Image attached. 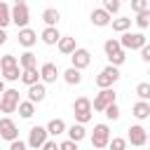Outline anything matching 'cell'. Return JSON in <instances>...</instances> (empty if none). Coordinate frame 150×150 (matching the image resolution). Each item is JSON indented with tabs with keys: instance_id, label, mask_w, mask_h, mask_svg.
Masks as SVG:
<instances>
[{
	"instance_id": "e575fe53",
	"label": "cell",
	"mask_w": 150,
	"mask_h": 150,
	"mask_svg": "<svg viewBox=\"0 0 150 150\" xmlns=\"http://www.w3.org/2000/svg\"><path fill=\"white\" fill-rule=\"evenodd\" d=\"M131 9H134L136 14H141V12L148 9V2H145V0H131Z\"/></svg>"
},
{
	"instance_id": "5b68a950",
	"label": "cell",
	"mask_w": 150,
	"mask_h": 150,
	"mask_svg": "<svg viewBox=\"0 0 150 150\" xmlns=\"http://www.w3.org/2000/svg\"><path fill=\"white\" fill-rule=\"evenodd\" d=\"M120 45H122V49H143L148 42H145V35L143 33H124L122 38H120Z\"/></svg>"
},
{
	"instance_id": "ee69618b",
	"label": "cell",
	"mask_w": 150,
	"mask_h": 150,
	"mask_svg": "<svg viewBox=\"0 0 150 150\" xmlns=\"http://www.w3.org/2000/svg\"><path fill=\"white\" fill-rule=\"evenodd\" d=\"M148 75H150V73H148Z\"/></svg>"
},
{
	"instance_id": "ba28073f",
	"label": "cell",
	"mask_w": 150,
	"mask_h": 150,
	"mask_svg": "<svg viewBox=\"0 0 150 150\" xmlns=\"http://www.w3.org/2000/svg\"><path fill=\"white\" fill-rule=\"evenodd\" d=\"M0 138H5V141H19V129H16V124H14V120L12 117H0Z\"/></svg>"
},
{
	"instance_id": "9a60e30c",
	"label": "cell",
	"mask_w": 150,
	"mask_h": 150,
	"mask_svg": "<svg viewBox=\"0 0 150 150\" xmlns=\"http://www.w3.org/2000/svg\"><path fill=\"white\" fill-rule=\"evenodd\" d=\"M91 110H94V105L87 96H80L73 101V115H82V112H91Z\"/></svg>"
},
{
	"instance_id": "4316f807",
	"label": "cell",
	"mask_w": 150,
	"mask_h": 150,
	"mask_svg": "<svg viewBox=\"0 0 150 150\" xmlns=\"http://www.w3.org/2000/svg\"><path fill=\"white\" fill-rule=\"evenodd\" d=\"M33 112H35V103H30L28 98L19 103V115H21L23 120H30V117H33Z\"/></svg>"
},
{
	"instance_id": "8d00e7d4",
	"label": "cell",
	"mask_w": 150,
	"mask_h": 150,
	"mask_svg": "<svg viewBox=\"0 0 150 150\" xmlns=\"http://www.w3.org/2000/svg\"><path fill=\"white\" fill-rule=\"evenodd\" d=\"M9 150H28V143L21 141V138H19V141H12V143H9Z\"/></svg>"
},
{
	"instance_id": "30bf717a",
	"label": "cell",
	"mask_w": 150,
	"mask_h": 150,
	"mask_svg": "<svg viewBox=\"0 0 150 150\" xmlns=\"http://www.w3.org/2000/svg\"><path fill=\"white\" fill-rule=\"evenodd\" d=\"M127 141H129L131 145L141 148V145L148 143V131H145L141 124H134V127H129V136H127Z\"/></svg>"
},
{
	"instance_id": "7402d4cb",
	"label": "cell",
	"mask_w": 150,
	"mask_h": 150,
	"mask_svg": "<svg viewBox=\"0 0 150 150\" xmlns=\"http://www.w3.org/2000/svg\"><path fill=\"white\" fill-rule=\"evenodd\" d=\"M40 38H42L45 45H59L61 33H59V28H45V30L40 33Z\"/></svg>"
},
{
	"instance_id": "f546056e",
	"label": "cell",
	"mask_w": 150,
	"mask_h": 150,
	"mask_svg": "<svg viewBox=\"0 0 150 150\" xmlns=\"http://www.w3.org/2000/svg\"><path fill=\"white\" fill-rule=\"evenodd\" d=\"M136 96H138V101H150V82H138Z\"/></svg>"
},
{
	"instance_id": "d6a6232c",
	"label": "cell",
	"mask_w": 150,
	"mask_h": 150,
	"mask_svg": "<svg viewBox=\"0 0 150 150\" xmlns=\"http://www.w3.org/2000/svg\"><path fill=\"white\" fill-rule=\"evenodd\" d=\"M103 9H105L108 14H115V12H120V2H117V0H105V2H103Z\"/></svg>"
},
{
	"instance_id": "7c38bea8",
	"label": "cell",
	"mask_w": 150,
	"mask_h": 150,
	"mask_svg": "<svg viewBox=\"0 0 150 150\" xmlns=\"http://www.w3.org/2000/svg\"><path fill=\"white\" fill-rule=\"evenodd\" d=\"M40 77H42V82H56V77H59V68H56V63H52V61L42 63V68H40Z\"/></svg>"
},
{
	"instance_id": "e0dca14e",
	"label": "cell",
	"mask_w": 150,
	"mask_h": 150,
	"mask_svg": "<svg viewBox=\"0 0 150 150\" xmlns=\"http://www.w3.org/2000/svg\"><path fill=\"white\" fill-rule=\"evenodd\" d=\"M63 131H68V127H66V122H63V120L54 117V120H49V122H47V134H49V136H61Z\"/></svg>"
},
{
	"instance_id": "ffe728a7",
	"label": "cell",
	"mask_w": 150,
	"mask_h": 150,
	"mask_svg": "<svg viewBox=\"0 0 150 150\" xmlns=\"http://www.w3.org/2000/svg\"><path fill=\"white\" fill-rule=\"evenodd\" d=\"M19 66H21V70H33V68H38V56L33 52H26L19 56Z\"/></svg>"
},
{
	"instance_id": "60d3db41",
	"label": "cell",
	"mask_w": 150,
	"mask_h": 150,
	"mask_svg": "<svg viewBox=\"0 0 150 150\" xmlns=\"http://www.w3.org/2000/svg\"><path fill=\"white\" fill-rule=\"evenodd\" d=\"M5 42H7V33H5V30H2V28H0V47H2V45H5Z\"/></svg>"
},
{
	"instance_id": "7bdbcfd3",
	"label": "cell",
	"mask_w": 150,
	"mask_h": 150,
	"mask_svg": "<svg viewBox=\"0 0 150 150\" xmlns=\"http://www.w3.org/2000/svg\"><path fill=\"white\" fill-rule=\"evenodd\" d=\"M148 143H150V134H148Z\"/></svg>"
},
{
	"instance_id": "9c48e42d",
	"label": "cell",
	"mask_w": 150,
	"mask_h": 150,
	"mask_svg": "<svg viewBox=\"0 0 150 150\" xmlns=\"http://www.w3.org/2000/svg\"><path fill=\"white\" fill-rule=\"evenodd\" d=\"M115 103V91L112 89H101L98 94H96V98H94V110H101V112H105V108L108 105H112Z\"/></svg>"
},
{
	"instance_id": "1f68e13d",
	"label": "cell",
	"mask_w": 150,
	"mask_h": 150,
	"mask_svg": "<svg viewBox=\"0 0 150 150\" xmlns=\"http://www.w3.org/2000/svg\"><path fill=\"white\" fill-rule=\"evenodd\" d=\"M110 150H127V138H122V136L110 138Z\"/></svg>"
},
{
	"instance_id": "52a82bcc",
	"label": "cell",
	"mask_w": 150,
	"mask_h": 150,
	"mask_svg": "<svg viewBox=\"0 0 150 150\" xmlns=\"http://www.w3.org/2000/svg\"><path fill=\"white\" fill-rule=\"evenodd\" d=\"M47 136H49V134H47V127H33L30 134H28V145H30V150H42V145L49 141Z\"/></svg>"
},
{
	"instance_id": "4fadbf2b",
	"label": "cell",
	"mask_w": 150,
	"mask_h": 150,
	"mask_svg": "<svg viewBox=\"0 0 150 150\" xmlns=\"http://www.w3.org/2000/svg\"><path fill=\"white\" fill-rule=\"evenodd\" d=\"M45 96H47V87H45V82H38V84L28 87V101H30V103H40Z\"/></svg>"
},
{
	"instance_id": "7a4b0ae2",
	"label": "cell",
	"mask_w": 150,
	"mask_h": 150,
	"mask_svg": "<svg viewBox=\"0 0 150 150\" xmlns=\"http://www.w3.org/2000/svg\"><path fill=\"white\" fill-rule=\"evenodd\" d=\"M110 145V129L108 124H96L91 134V150H103Z\"/></svg>"
},
{
	"instance_id": "d4e9b609",
	"label": "cell",
	"mask_w": 150,
	"mask_h": 150,
	"mask_svg": "<svg viewBox=\"0 0 150 150\" xmlns=\"http://www.w3.org/2000/svg\"><path fill=\"white\" fill-rule=\"evenodd\" d=\"M38 80H40L38 68H33V70H23V73H21V82H23V84H28V87L38 84Z\"/></svg>"
},
{
	"instance_id": "ac0fdd59",
	"label": "cell",
	"mask_w": 150,
	"mask_h": 150,
	"mask_svg": "<svg viewBox=\"0 0 150 150\" xmlns=\"http://www.w3.org/2000/svg\"><path fill=\"white\" fill-rule=\"evenodd\" d=\"M59 19H61V14H59V9H54V7H47V9L42 12V21L47 23V28H56Z\"/></svg>"
},
{
	"instance_id": "277c9868",
	"label": "cell",
	"mask_w": 150,
	"mask_h": 150,
	"mask_svg": "<svg viewBox=\"0 0 150 150\" xmlns=\"http://www.w3.org/2000/svg\"><path fill=\"white\" fill-rule=\"evenodd\" d=\"M12 21L19 26V30L28 28V21H30V14H28V5L26 2H16L12 7Z\"/></svg>"
},
{
	"instance_id": "d590c367",
	"label": "cell",
	"mask_w": 150,
	"mask_h": 150,
	"mask_svg": "<svg viewBox=\"0 0 150 150\" xmlns=\"http://www.w3.org/2000/svg\"><path fill=\"white\" fill-rule=\"evenodd\" d=\"M59 150H77V143L70 141V138H66L63 143H59Z\"/></svg>"
},
{
	"instance_id": "44dd1931",
	"label": "cell",
	"mask_w": 150,
	"mask_h": 150,
	"mask_svg": "<svg viewBox=\"0 0 150 150\" xmlns=\"http://www.w3.org/2000/svg\"><path fill=\"white\" fill-rule=\"evenodd\" d=\"M131 110H134V117L136 120H148L150 117V103L148 101H136Z\"/></svg>"
},
{
	"instance_id": "4dcf8cb0",
	"label": "cell",
	"mask_w": 150,
	"mask_h": 150,
	"mask_svg": "<svg viewBox=\"0 0 150 150\" xmlns=\"http://www.w3.org/2000/svg\"><path fill=\"white\" fill-rule=\"evenodd\" d=\"M136 26H138V28H148V26H150V9L136 14Z\"/></svg>"
},
{
	"instance_id": "74e56055",
	"label": "cell",
	"mask_w": 150,
	"mask_h": 150,
	"mask_svg": "<svg viewBox=\"0 0 150 150\" xmlns=\"http://www.w3.org/2000/svg\"><path fill=\"white\" fill-rule=\"evenodd\" d=\"M89 120H91V112H82V115H75V122H77V124H82V127H84Z\"/></svg>"
},
{
	"instance_id": "484cf974",
	"label": "cell",
	"mask_w": 150,
	"mask_h": 150,
	"mask_svg": "<svg viewBox=\"0 0 150 150\" xmlns=\"http://www.w3.org/2000/svg\"><path fill=\"white\" fill-rule=\"evenodd\" d=\"M63 80H66V84H80V82H82V73L70 66V68L63 73Z\"/></svg>"
},
{
	"instance_id": "8fae6325",
	"label": "cell",
	"mask_w": 150,
	"mask_h": 150,
	"mask_svg": "<svg viewBox=\"0 0 150 150\" xmlns=\"http://www.w3.org/2000/svg\"><path fill=\"white\" fill-rule=\"evenodd\" d=\"M70 61H73V68H75V70H82V68H87V66L91 63V54H89V49L77 47L75 54L70 56Z\"/></svg>"
},
{
	"instance_id": "b9f144b4",
	"label": "cell",
	"mask_w": 150,
	"mask_h": 150,
	"mask_svg": "<svg viewBox=\"0 0 150 150\" xmlns=\"http://www.w3.org/2000/svg\"><path fill=\"white\" fill-rule=\"evenodd\" d=\"M2 94H5V80L0 77V96H2Z\"/></svg>"
},
{
	"instance_id": "8992f818",
	"label": "cell",
	"mask_w": 150,
	"mask_h": 150,
	"mask_svg": "<svg viewBox=\"0 0 150 150\" xmlns=\"http://www.w3.org/2000/svg\"><path fill=\"white\" fill-rule=\"evenodd\" d=\"M19 91L16 89H5V94L0 96V110L2 112H14L19 110Z\"/></svg>"
},
{
	"instance_id": "3957f363",
	"label": "cell",
	"mask_w": 150,
	"mask_h": 150,
	"mask_svg": "<svg viewBox=\"0 0 150 150\" xmlns=\"http://www.w3.org/2000/svg\"><path fill=\"white\" fill-rule=\"evenodd\" d=\"M120 80V70L115 66H105L98 75H96V87L101 89H112V84Z\"/></svg>"
},
{
	"instance_id": "f1b7e54d",
	"label": "cell",
	"mask_w": 150,
	"mask_h": 150,
	"mask_svg": "<svg viewBox=\"0 0 150 150\" xmlns=\"http://www.w3.org/2000/svg\"><path fill=\"white\" fill-rule=\"evenodd\" d=\"M129 28H131V19H127V16L112 19V30H117V33H127Z\"/></svg>"
},
{
	"instance_id": "2e32d148",
	"label": "cell",
	"mask_w": 150,
	"mask_h": 150,
	"mask_svg": "<svg viewBox=\"0 0 150 150\" xmlns=\"http://www.w3.org/2000/svg\"><path fill=\"white\" fill-rule=\"evenodd\" d=\"M38 42V33L33 30V28H23V30H19V45H23V47H33Z\"/></svg>"
},
{
	"instance_id": "83f0119b",
	"label": "cell",
	"mask_w": 150,
	"mask_h": 150,
	"mask_svg": "<svg viewBox=\"0 0 150 150\" xmlns=\"http://www.w3.org/2000/svg\"><path fill=\"white\" fill-rule=\"evenodd\" d=\"M12 21V7L7 2H0V28L5 30V26Z\"/></svg>"
},
{
	"instance_id": "5bb4252c",
	"label": "cell",
	"mask_w": 150,
	"mask_h": 150,
	"mask_svg": "<svg viewBox=\"0 0 150 150\" xmlns=\"http://www.w3.org/2000/svg\"><path fill=\"white\" fill-rule=\"evenodd\" d=\"M91 23H94V26H110L112 19H110V14H108L103 7H98V9L91 12Z\"/></svg>"
},
{
	"instance_id": "f35d334b",
	"label": "cell",
	"mask_w": 150,
	"mask_h": 150,
	"mask_svg": "<svg viewBox=\"0 0 150 150\" xmlns=\"http://www.w3.org/2000/svg\"><path fill=\"white\" fill-rule=\"evenodd\" d=\"M141 59H143L145 63H150V42H148V45L141 49Z\"/></svg>"
},
{
	"instance_id": "cb8c5ba5",
	"label": "cell",
	"mask_w": 150,
	"mask_h": 150,
	"mask_svg": "<svg viewBox=\"0 0 150 150\" xmlns=\"http://www.w3.org/2000/svg\"><path fill=\"white\" fill-rule=\"evenodd\" d=\"M84 136H87V131H84V127H82V124H73V127H68V138H70V141L80 143Z\"/></svg>"
},
{
	"instance_id": "836d02e7",
	"label": "cell",
	"mask_w": 150,
	"mask_h": 150,
	"mask_svg": "<svg viewBox=\"0 0 150 150\" xmlns=\"http://www.w3.org/2000/svg\"><path fill=\"white\" fill-rule=\"evenodd\" d=\"M105 117H108V120H117V117H120V105H117V103L108 105V108H105Z\"/></svg>"
},
{
	"instance_id": "6da1fadb",
	"label": "cell",
	"mask_w": 150,
	"mask_h": 150,
	"mask_svg": "<svg viewBox=\"0 0 150 150\" xmlns=\"http://www.w3.org/2000/svg\"><path fill=\"white\" fill-rule=\"evenodd\" d=\"M0 70H2V80H9V82L19 80L21 73H23L14 54H5V56L0 59Z\"/></svg>"
},
{
	"instance_id": "d6986e66",
	"label": "cell",
	"mask_w": 150,
	"mask_h": 150,
	"mask_svg": "<svg viewBox=\"0 0 150 150\" xmlns=\"http://www.w3.org/2000/svg\"><path fill=\"white\" fill-rule=\"evenodd\" d=\"M103 52H105V56H108V59H112V56H117V54H120V52H124V49H122L120 40L110 38V40H105V42H103Z\"/></svg>"
},
{
	"instance_id": "ab89813d",
	"label": "cell",
	"mask_w": 150,
	"mask_h": 150,
	"mask_svg": "<svg viewBox=\"0 0 150 150\" xmlns=\"http://www.w3.org/2000/svg\"><path fill=\"white\" fill-rule=\"evenodd\" d=\"M42 150H59V145H56V141H47L42 145Z\"/></svg>"
},
{
	"instance_id": "603a6c76",
	"label": "cell",
	"mask_w": 150,
	"mask_h": 150,
	"mask_svg": "<svg viewBox=\"0 0 150 150\" xmlns=\"http://www.w3.org/2000/svg\"><path fill=\"white\" fill-rule=\"evenodd\" d=\"M75 49H77L75 38H61V40H59V52H61V54L73 56V54H75Z\"/></svg>"
}]
</instances>
